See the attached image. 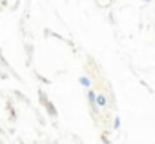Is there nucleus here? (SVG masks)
<instances>
[{"label":"nucleus","instance_id":"1","mask_svg":"<svg viewBox=\"0 0 155 144\" xmlns=\"http://www.w3.org/2000/svg\"><path fill=\"white\" fill-rule=\"evenodd\" d=\"M88 99H90V102H91V106L95 108V106H97V93L90 90V91H88Z\"/></svg>","mask_w":155,"mask_h":144},{"label":"nucleus","instance_id":"2","mask_svg":"<svg viewBox=\"0 0 155 144\" xmlns=\"http://www.w3.org/2000/svg\"><path fill=\"white\" fill-rule=\"evenodd\" d=\"M108 104V99L104 97V95H97V106H101V108H104Z\"/></svg>","mask_w":155,"mask_h":144},{"label":"nucleus","instance_id":"3","mask_svg":"<svg viewBox=\"0 0 155 144\" xmlns=\"http://www.w3.org/2000/svg\"><path fill=\"white\" fill-rule=\"evenodd\" d=\"M40 97H42V100H44V104H46V108H48V111H49V115H55L57 111H55V108L51 106V102H49V100H46V99H44V95H40Z\"/></svg>","mask_w":155,"mask_h":144},{"label":"nucleus","instance_id":"4","mask_svg":"<svg viewBox=\"0 0 155 144\" xmlns=\"http://www.w3.org/2000/svg\"><path fill=\"white\" fill-rule=\"evenodd\" d=\"M79 82H81V86H84V88H90V86H91V80H90L88 77H81Z\"/></svg>","mask_w":155,"mask_h":144},{"label":"nucleus","instance_id":"5","mask_svg":"<svg viewBox=\"0 0 155 144\" xmlns=\"http://www.w3.org/2000/svg\"><path fill=\"white\" fill-rule=\"evenodd\" d=\"M113 126H115V128H119V126H120V119H119V117L113 120Z\"/></svg>","mask_w":155,"mask_h":144},{"label":"nucleus","instance_id":"6","mask_svg":"<svg viewBox=\"0 0 155 144\" xmlns=\"http://www.w3.org/2000/svg\"><path fill=\"white\" fill-rule=\"evenodd\" d=\"M146 2H151V0H146Z\"/></svg>","mask_w":155,"mask_h":144}]
</instances>
